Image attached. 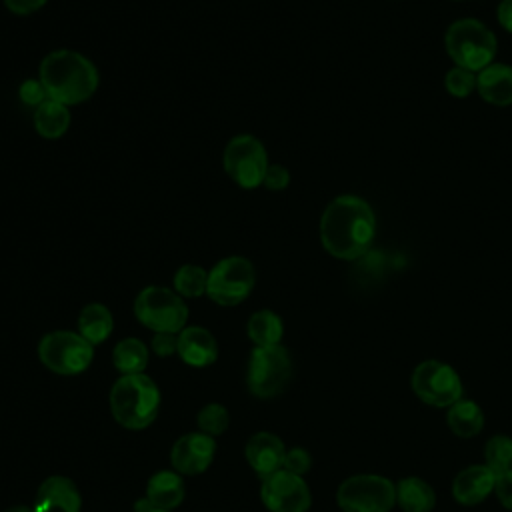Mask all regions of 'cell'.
<instances>
[{
	"instance_id": "1",
	"label": "cell",
	"mask_w": 512,
	"mask_h": 512,
	"mask_svg": "<svg viewBox=\"0 0 512 512\" xmlns=\"http://www.w3.org/2000/svg\"><path fill=\"white\" fill-rule=\"evenodd\" d=\"M376 218L360 196L344 194L334 198L320 220V240L326 252L340 260L364 256L374 240Z\"/></svg>"
},
{
	"instance_id": "2",
	"label": "cell",
	"mask_w": 512,
	"mask_h": 512,
	"mask_svg": "<svg viewBox=\"0 0 512 512\" xmlns=\"http://www.w3.org/2000/svg\"><path fill=\"white\" fill-rule=\"evenodd\" d=\"M40 82L48 98L66 106L88 100L98 88L96 66L76 50H54L40 62Z\"/></svg>"
},
{
	"instance_id": "3",
	"label": "cell",
	"mask_w": 512,
	"mask_h": 512,
	"mask_svg": "<svg viewBox=\"0 0 512 512\" xmlns=\"http://www.w3.org/2000/svg\"><path fill=\"white\" fill-rule=\"evenodd\" d=\"M160 392L146 374H124L110 392V410L118 424L140 430L152 424L158 414Z\"/></svg>"
},
{
	"instance_id": "4",
	"label": "cell",
	"mask_w": 512,
	"mask_h": 512,
	"mask_svg": "<svg viewBox=\"0 0 512 512\" xmlns=\"http://www.w3.org/2000/svg\"><path fill=\"white\" fill-rule=\"evenodd\" d=\"M444 46L448 56L456 66L480 72L496 56V36L480 20L460 18L452 22L444 36Z\"/></svg>"
},
{
	"instance_id": "5",
	"label": "cell",
	"mask_w": 512,
	"mask_h": 512,
	"mask_svg": "<svg viewBox=\"0 0 512 512\" xmlns=\"http://www.w3.org/2000/svg\"><path fill=\"white\" fill-rule=\"evenodd\" d=\"M134 314L154 332L178 334L188 320V308L182 296L164 286L144 288L134 300Z\"/></svg>"
},
{
	"instance_id": "6",
	"label": "cell",
	"mask_w": 512,
	"mask_h": 512,
	"mask_svg": "<svg viewBox=\"0 0 512 512\" xmlns=\"http://www.w3.org/2000/svg\"><path fill=\"white\" fill-rule=\"evenodd\" d=\"M344 512H390L396 504V484L378 474H356L346 478L336 492Z\"/></svg>"
},
{
	"instance_id": "7",
	"label": "cell",
	"mask_w": 512,
	"mask_h": 512,
	"mask_svg": "<svg viewBox=\"0 0 512 512\" xmlns=\"http://www.w3.org/2000/svg\"><path fill=\"white\" fill-rule=\"evenodd\" d=\"M224 170L244 190H254L264 182L268 156L264 144L252 134L234 136L224 148Z\"/></svg>"
},
{
	"instance_id": "8",
	"label": "cell",
	"mask_w": 512,
	"mask_h": 512,
	"mask_svg": "<svg viewBox=\"0 0 512 512\" xmlns=\"http://www.w3.org/2000/svg\"><path fill=\"white\" fill-rule=\"evenodd\" d=\"M256 282L254 266L244 256H228L208 272L206 294L220 306H236L248 298Z\"/></svg>"
},
{
	"instance_id": "9",
	"label": "cell",
	"mask_w": 512,
	"mask_h": 512,
	"mask_svg": "<svg viewBox=\"0 0 512 512\" xmlns=\"http://www.w3.org/2000/svg\"><path fill=\"white\" fill-rule=\"evenodd\" d=\"M38 356L48 370L70 376L84 372L90 366L94 350L92 344L80 334L56 330L40 340Z\"/></svg>"
},
{
	"instance_id": "10",
	"label": "cell",
	"mask_w": 512,
	"mask_h": 512,
	"mask_svg": "<svg viewBox=\"0 0 512 512\" xmlns=\"http://www.w3.org/2000/svg\"><path fill=\"white\" fill-rule=\"evenodd\" d=\"M414 394L428 406L450 408L462 398V380L450 364L440 360L420 362L410 378Z\"/></svg>"
},
{
	"instance_id": "11",
	"label": "cell",
	"mask_w": 512,
	"mask_h": 512,
	"mask_svg": "<svg viewBox=\"0 0 512 512\" xmlns=\"http://www.w3.org/2000/svg\"><path fill=\"white\" fill-rule=\"evenodd\" d=\"M292 376V360L286 348L256 346L248 364V388L258 398L278 396Z\"/></svg>"
},
{
	"instance_id": "12",
	"label": "cell",
	"mask_w": 512,
	"mask_h": 512,
	"mask_svg": "<svg viewBox=\"0 0 512 512\" xmlns=\"http://www.w3.org/2000/svg\"><path fill=\"white\" fill-rule=\"evenodd\" d=\"M260 496L270 512H306L312 496L302 476L288 470H278L262 478Z\"/></svg>"
},
{
	"instance_id": "13",
	"label": "cell",
	"mask_w": 512,
	"mask_h": 512,
	"mask_svg": "<svg viewBox=\"0 0 512 512\" xmlns=\"http://www.w3.org/2000/svg\"><path fill=\"white\" fill-rule=\"evenodd\" d=\"M214 452H216L214 438L204 432H194L176 440V444L172 446L170 462L180 474L192 476V474L204 472L210 466Z\"/></svg>"
},
{
	"instance_id": "14",
	"label": "cell",
	"mask_w": 512,
	"mask_h": 512,
	"mask_svg": "<svg viewBox=\"0 0 512 512\" xmlns=\"http://www.w3.org/2000/svg\"><path fill=\"white\" fill-rule=\"evenodd\" d=\"M496 488V474L486 464H474L460 470L452 482V496L464 506L484 502Z\"/></svg>"
},
{
	"instance_id": "15",
	"label": "cell",
	"mask_w": 512,
	"mask_h": 512,
	"mask_svg": "<svg viewBox=\"0 0 512 512\" xmlns=\"http://www.w3.org/2000/svg\"><path fill=\"white\" fill-rule=\"evenodd\" d=\"M80 492L66 476H50L38 488L34 512H80Z\"/></svg>"
},
{
	"instance_id": "16",
	"label": "cell",
	"mask_w": 512,
	"mask_h": 512,
	"mask_svg": "<svg viewBox=\"0 0 512 512\" xmlns=\"http://www.w3.org/2000/svg\"><path fill=\"white\" fill-rule=\"evenodd\" d=\"M286 448L282 440L270 432L254 434L246 444V458L248 464L262 476H270L284 468Z\"/></svg>"
},
{
	"instance_id": "17",
	"label": "cell",
	"mask_w": 512,
	"mask_h": 512,
	"mask_svg": "<svg viewBox=\"0 0 512 512\" xmlns=\"http://www.w3.org/2000/svg\"><path fill=\"white\" fill-rule=\"evenodd\" d=\"M178 354L186 364L202 368L216 360L218 344L206 328L188 326L178 332Z\"/></svg>"
},
{
	"instance_id": "18",
	"label": "cell",
	"mask_w": 512,
	"mask_h": 512,
	"mask_svg": "<svg viewBox=\"0 0 512 512\" xmlns=\"http://www.w3.org/2000/svg\"><path fill=\"white\" fill-rule=\"evenodd\" d=\"M476 90L492 106L512 104V66L488 64L476 76Z\"/></svg>"
},
{
	"instance_id": "19",
	"label": "cell",
	"mask_w": 512,
	"mask_h": 512,
	"mask_svg": "<svg viewBox=\"0 0 512 512\" xmlns=\"http://www.w3.org/2000/svg\"><path fill=\"white\" fill-rule=\"evenodd\" d=\"M396 504L404 512H432L436 504V492L426 480L418 476H406L396 484Z\"/></svg>"
},
{
	"instance_id": "20",
	"label": "cell",
	"mask_w": 512,
	"mask_h": 512,
	"mask_svg": "<svg viewBox=\"0 0 512 512\" xmlns=\"http://www.w3.org/2000/svg\"><path fill=\"white\" fill-rule=\"evenodd\" d=\"M146 498L154 508L172 510L184 500V482L176 472H156L146 486Z\"/></svg>"
},
{
	"instance_id": "21",
	"label": "cell",
	"mask_w": 512,
	"mask_h": 512,
	"mask_svg": "<svg viewBox=\"0 0 512 512\" xmlns=\"http://www.w3.org/2000/svg\"><path fill=\"white\" fill-rule=\"evenodd\" d=\"M68 126H70V110L66 104L48 98L38 108H34V130L42 138L56 140L66 134Z\"/></svg>"
},
{
	"instance_id": "22",
	"label": "cell",
	"mask_w": 512,
	"mask_h": 512,
	"mask_svg": "<svg viewBox=\"0 0 512 512\" xmlns=\"http://www.w3.org/2000/svg\"><path fill=\"white\" fill-rule=\"evenodd\" d=\"M446 422L456 436L472 438L484 428V412L474 400L460 398L448 408Z\"/></svg>"
},
{
	"instance_id": "23",
	"label": "cell",
	"mask_w": 512,
	"mask_h": 512,
	"mask_svg": "<svg viewBox=\"0 0 512 512\" xmlns=\"http://www.w3.org/2000/svg\"><path fill=\"white\" fill-rule=\"evenodd\" d=\"M114 328V320L110 310L104 304H88L82 308L78 316V330L80 336L86 338L92 346L104 342Z\"/></svg>"
},
{
	"instance_id": "24",
	"label": "cell",
	"mask_w": 512,
	"mask_h": 512,
	"mask_svg": "<svg viewBox=\"0 0 512 512\" xmlns=\"http://www.w3.org/2000/svg\"><path fill=\"white\" fill-rule=\"evenodd\" d=\"M282 332V320L272 310H258L248 320V336L260 348L276 346L282 338Z\"/></svg>"
},
{
	"instance_id": "25",
	"label": "cell",
	"mask_w": 512,
	"mask_h": 512,
	"mask_svg": "<svg viewBox=\"0 0 512 512\" xmlns=\"http://www.w3.org/2000/svg\"><path fill=\"white\" fill-rule=\"evenodd\" d=\"M112 360L122 374H142L148 364V348L136 338H124L116 344Z\"/></svg>"
},
{
	"instance_id": "26",
	"label": "cell",
	"mask_w": 512,
	"mask_h": 512,
	"mask_svg": "<svg viewBox=\"0 0 512 512\" xmlns=\"http://www.w3.org/2000/svg\"><path fill=\"white\" fill-rule=\"evenodd\" d=\"M206 286H208V272L196 264H184L174 274L176 294L184 298H198L206 294Z\"/></svg>"
},
{
	"instance_id": "27",
	"label": "cell",
	"mask_w": 512,
	"mask_h": 512,
	"mask_svg": "<svg viewBox=\"0 0 512 512\" xmlns=\"http://www.w3.org/2000/svg\"><path fill=\"white\" fill-rule=\"evenodd\" d=\"M486 466L498 476L512 470V438L508 436H492L484 446Z\"/></svg>"
},
{
	"instance_id": "28",
	"label": "cell",
	"mask_w": 512,
	"mask_h": 512,
	"mask_svg": "<svg viewBox=\"0 0 512 512\" xmlns=\"http://www.w3.org/2000/svg\"><path fill=\"white\" fill-rule=\"evenodd\" d=\"M228 410L220 404H208L198 412V426L208 436H218L228 428Z\"/></svg>"
},
{
	"instance_id": "29",
	"label": "cell",
	"mask_w": 512,
	"mask_h": 512,
	"mask_svg": "<svg viewBox=\"0 0 512 512\" xmlns=\"http://www.w3.org/2000/svg\"><path fill=\"white\" fill-rule=\"evenodd\" d=\"M444 86L446 90L456 96V98H464L468 96L472 90H476V74L472 70L466 68H452L448 70V74L444 76Z\"/></svg>"
},
{
	"instance_id": "30",
	"label": "cell",
	"mask_w": 512,
	"mask_h": 512,
	"mask_svg": "<svg viewBox=\"0 0 512 512\" xmlns=\"http://www.w3.org/2000/svg\"><path fill=\"white\" fill-rule=\"evenodd\" d=\"M18 98H20L22 104H26V106H30V108H38L44 100H48V92H46L44 84L40 82V78H38V80L30 78V80H24V82L20 84V88H18Z\"/></svg>"
},
{
	"instance_id": "31",
	"label": "cell",
	"mask_w": 512,
	"mask_h": 512,
	"mask_svg": "<svg viewBox=\"0 0 512 512\" xmlns=\"http://www.w3.org/2000/svg\"><path fill=\"white\" fill-rule=\"evenodd\" d=\"M310 464H312V458H310V454H308L304 448L286 450V456H284V470L302 476L304 472L310 470Z\"/></svg>"
},
{
	"instance_id": "32",
	"label": "cell",
	"mask_w": 512,
	"mask_h": 512,
	"mask_svg": "<svg viewBox=\"0 0 512 512\" xmlns=\"http://www.w3.org/2000/svg\"><path fill=\"white\" fill-rule=\"evenodd\" d=\"M268 190H284L290 184V172L280 166V164H270L266 174H264V182H262Z\"/></svg>"
},
{
	"instance_id": "33",
	"label": "cell",
	"mask_w": 512,
	"mask_h": 512,
	"mask_svg": "<svg viewBox=\"0 0 512 512\" xmlns=\"http://www.w3.org/2000/svg\"><path fill=\"white\" fill-rule=\"evenodd\" d=\"M152 350L158 356H170V354L178 352V334L156 332L152 338Z\"/></svg>"
},
{
	"instance_id": "34",
	"label": "cell",
	"mask_w": 512,
	"mask_h": 512,
	"mask_svg": "<svg viewBox=\"0 0 512 512\" xmlns=\"http://www.w3.org/2000/svg\"><path fill=\"white\" fill-rule=\"evenodd\" d=\"M496 498L500 500V504L508 510H512V470L498 474L496 476Z\"/></svg>"
},
{
	"instance_id": "35",
	"label": "cell",
	"mask_w": 512,
	"mask_h": 512,
	"mask_svg": "<svg viewBox=\"0 0 512 512\" xmlns=\"http://www.w3.org/2000/svg\"><path fill=\"white\" fill-rule=\"evenodd\" d=\"M4 6L14 12V14H20V16H26V14H32V12H38L48 0H2Z\"/></svg>"
},
{
	"instance_id": "36",
	"label": "cell",
	"mask_w": 512,
	"mask_h": 512,
	"mask_svg": "<svg viewBox=\"0 0 512 512\" xmlns=\"http://www.w3.org/2000/svg\"><path fill=\"white\" fill-rule=\"evenodd\" d=\"M498 22L502 24L504 30L512 32V0H502L498 4Z\"/></svg>"
},
{
	"instance_id": "37",
	"label": "cell",
	"mask_w": 512,
	"mask_h": 512,
	"mask_svg": "<svg viewBox=\"0 0 512 512\" xmlns=\"http://www.w3.org/2000/svg\"><path fill=\"white\" fill-rule=\"evenodd\" d=\"M152 508H154V506H152V502H150L146 496L134 504V510H136V512H150Z\"/></svg>"
},
{
	"instance_id": "38",
	"label": "cell",
	"mask_w": 512,
	"mask_h": 512,
	"mask_svg": "<svg viewBox=\"0 0 512 512\" xmlns=\"http://www.w3.org/2000/svg\"><path fill=\"white\" fill-rule=\"evenodd\" d=\"M6 512H34V508H28V506H12V508H8Z\"/></svg>"
},
{
	"instance_id": "39",
	"label": "cell",
	"mask_w": 512,
	"mask_h": 512,
	"mask_svg": "<svg viewBox=\"0 0 512 512\" xmlns=\"http://www.w3.org/2000/svg\"><path fill=\"white\" fill-rule=\"evenodd\" d=\"M150 512H168V510H162V508H152Z\"/></svg>"
}]
</instances>
